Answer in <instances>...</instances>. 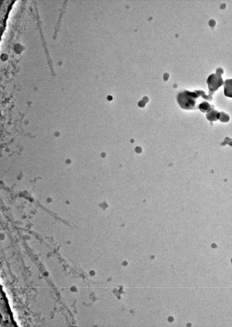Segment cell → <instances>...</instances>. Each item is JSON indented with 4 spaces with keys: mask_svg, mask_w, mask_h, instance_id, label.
Listing matches in <instances>:
<instances>
[{
    "mask_svg": "<svg viewBox=\"0 0 232 327\" xmlns=\"http://www.w3.org/2000/svg\"><path fill=\"white\" fill-rule=\"evenodd\" d=\"M201 97L194 91L191 92L185 90L179 93L177 96L178 103L180 107L186 110L199 109V104L197 99Z\"/></svg>",
    "mask_w": 232,
    "mask_h": 327,
    "instance_id": "6da1fadb",
    "label": "cell"
},
{
    "mask_svg": "<svg viewBox=\"0 0 232 327\" xmlns=\"http://www.w3.org/2000/svg\"><path fill=\"white\" fill-rule=\"evenodd\" d=\"M209 91L215 92L223 85L224 81L221 76L213 73L207 80Z\"/></svg>",
    "mask_w": 232,
    "mask_h": 327,
    "instance_id": "7a4b0ae2",
    "label": "cell"
},
{
    "mask_svg": "<svg viewBox=\"0 0 232 327\" xmlns=\"http://www.w3.org/2000/svg\"><path fill=\"white\" fill-rule=\"evenodd\" d=\"M232 79H227L224 81V93L226 97H232Z\"/></svg>",
    "mask_w": 232,
    "mask_h": 327,
    "instance_id": "3957f363",
    "label": "cell"
},
{
    "mask_svg": "<svg viewBox=\"0 0 232 327\" xmlns=\"http://www.w3.org/2000/svg\"><path fill=\"white\" fill-rule=\"evenodd\" d=\"M219 112L214 109H212L206 114V117L207 120L210 122L217 121L219 119Z\"/></svg>",
    "mask_w": 232,
    "mask_h": 327,
    "instance_id": "277c9868",
    "label": "cell"
},
{
    "mask_svg": "<svg viewBox=\"0 0 232 327\" xmlns=\"http://www.w3.org/2000/svg\"><path fill=\"white\" fill-rule=\"evenodd\" d=\"M214 108V105H211L208 102L206 101L203 102L199 104V109L203 113H208L212 109Z\"/></svg>",
    "mask_w": 232,
    "mask_h": 327,
    "instance_id": "5b68a950",
    "label": "cell"
},
{
    "mask_svg": "<svg viewBox=\"0 0 232 327\" xmlns=\"http://www.w3.org/2000/svg\"><path fill=\"white\" fill-rule=\"evenodd\" d=\"M218 120L222 122H227L230 121V117L229 114L224 112H219Z\"/></svg>",
    "mask_w": 232,
    "mask_h": 327,
    "instance_id": "8992f818",
    "label": "cell"
},
{
    "mask_svg": "<svg viewBox=\"0 0 232 327\" xmlns=\"http://www.w3.org/2000/svg\"><path fill=\"white\" fill-rule=\"evenodd\" d=\"M209 95H207L206 94V93H205L201 97L203 99L209 101H212L213 99V95L214 94L215 92H213L209 91Z\"/></svg>",
    "mask_w": 232,
    "mask_h": 327,
    "instance_id": "52a82bcc",
    "label": "cell"
},
{
    "mask_svg": "<svg viewBox=\"0 0 232 327\" xmlns=\"http://www.w3.org/2000/svg\"><path fill=\"white\" fill-rule=\"evenodd\" d=\"M223 71L221 68H218L216 71V74L221 76L223 74Z\"/></svg>",
    "mask_w": 232,
    "mask_h": 327,
    "instance_id": "ba28073f",
    "label": "cell"
},
{
    "mask_svg": "<svg viewBox=\"0 0 232 327\" xmlns=\"http://www.w3.org/2000/svg\"><path fill=\"white\" fill-rule=\"evenodd\" d=\"M169 76L168 74L166 73L164 76V80L165 81L168 80L169 78Z\"/></svg>",
    "mask_w": 232,
    "mask_h": 327,
    "instance_id": "9c48e42d",
    "label": "cell"
},
{
    "mask_svg": "<svg viewBox=\"0 0 232 327\" xmlns=\"http://www.w3.org/2000/svg\"><path fill=\"white\" fill-rule=\"evenodd\" d=\"M101 156L103 157H104L105 156V153H103L101 154Z\"/></svg>",
    "mask_w": 232,
    "mask_h": 327,
    "instance_id": "30bf717a",
    "label": "cell"
}]
</instances>
